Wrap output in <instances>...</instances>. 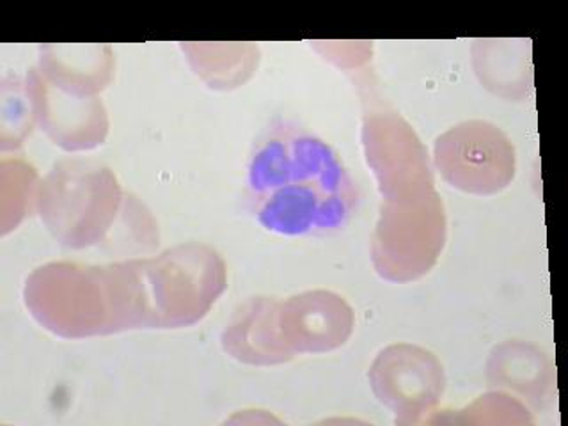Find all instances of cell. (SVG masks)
<instances>
[{
  "mask_svg": "<svg viewBox=\"0 0 568 426\" xmlns=\"http://www.w3.org/2000/svg\"><path fill=\"white\" fill-rule=\"evenodd\" d=\"M245 171L248 212L275 235H334L348 226L359 203L357 185L339 153L297 124L266 130Z\"/></svg>",
  "mask_w": 568,
  "mask_h": 426,
  "instance_id": "obj_1",
  "label": "cell"
},
{
  "mask_svg": "<svg viewBox=\"0 0 568 426\" xmlns=\"http://www.w3.org/2000/svg\"><path fill=\"white\" fill-rule=\"evenodd\" d=\"M435 165L458 191L494 195L514 182V144L496 124L464 121L435 141Z\"/></svg>",
  "mask_w": 568,
  "mask_h": 426,
  "instance_id": "obj_2",
  "label": "cell"
},
{
  "mask_svg": "<svg viewBox=\"0 0 568 426\" xmlns=\"http://www.w3.org/2000/svg\"><path fill=\"white\" fill-rule=\"evenodd\" d=\"M398 361V372H393L389 378L396 384L386 387H375L382 402L395 408L396 414H408L410 419L430 413L443 398L446 377L443 364L432 352L423 351L419 346H395L390 348Z\"/></svg>",
  "mask_w": 568,
  "mask_h": 426,
  "instance_id": "obj_3",
  "label": "cell"
},
{
  "mask_svg": "<svg viewBox=\"0 0 568 426\" xmlns=\"http://www.w3.org/2000/svg\"><path fill=\"white\" fill-rule=\"evenodd\" d=\"M286 316L297 322L290 348L306 352H327L337 348L351 336L354 316L351 307L334 293L311 292L293 297L286 304Z\"/></svg>",
  "mask_w": 568,
  "mask_h": 426,
  "instance_id": "obj_4",
  "label": "cell"
},
{
  "mask_svg": "<svg viewBox=\"0 0 568 426\" xmlns=\"http://www.w3.org/2000/svg\"><path fill=\"white\" fill-rule=\"evenodd\" d=\"M532 345L524 343H505L496 346L490 363H488V381L490 386L508 387L520 395L538 402L546 396L547 387L552 382L549 359L538 352L535 359L524 369Z\"/></svg>",
  "mask_w": 568,
  "mask_h": 426,
  "instance_id": "obj_5",
  "label": "cell"
}]
</instances>
